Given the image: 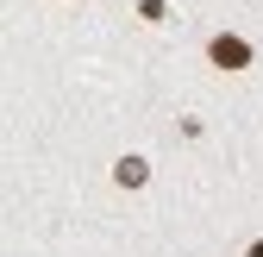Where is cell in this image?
I'll return each instance as SVG.
<instances>
[{
  "instance_id": "1",
  "label": "cell",
  "mask_w": 263,
  "mask_h": 257,
  "mask_svg": "<svg viewBox=\"0 0 263 257\" xmlns=\"http://www.w3.org/2000/svg\"><path fill=\"white\" fill-rule=\"evenodd\" d=\"M207 63H213V69H251V44L232 38V31H219V38L207 44Z\"/></svg>"
},
{
  "instance_id": "2",
  "label": "cell",
  "mask_w": 263,
  "mask_h": 257,
  "mask_svg": "<svg viewBox=\"0 0 263 257\" xmlns=\"http://www.w3.org/2000/svg\"><path fill=\"white\" fill-rule=\"evenodd\" d=\"M144 176H151L144 157H119V163H113V182H119V188H144Z\"/></svg>"
},
{
  "instance_id": "3",
  "label": "cell",
  "mask_w": 263,
  "mask_h": 257,
  "mask_svg": "<svg viewBox=\"0 0 263 257\" xmlns=\"http://www.w3.org/2000/svg\"><path fill=\"white\" fill-rule=\"evenodd\" d=\"M245 257H263V238H257V245H251V251H245Z\"/></svg>"
}]
</instances>
